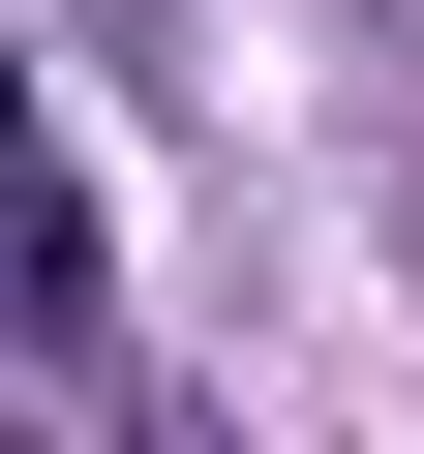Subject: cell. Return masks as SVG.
I'll list each match as a JSON object with an SVG mask.
<instances>
[{
    "instance_id": "1",
    "label": "cell",
    "mask_w": 424,
    "mask_h": 454,
    "mask_svg": "<svg viewBox=\"0 0 424 454\" xmlns=\"http://www.w3.org/2000/svg\"><path fill=\"white\" fill-rule=\"evenodd\" d=\"M61 273H91V243H61V152L0 121V333H61Z\"/></svg>"
}]
</instances>
